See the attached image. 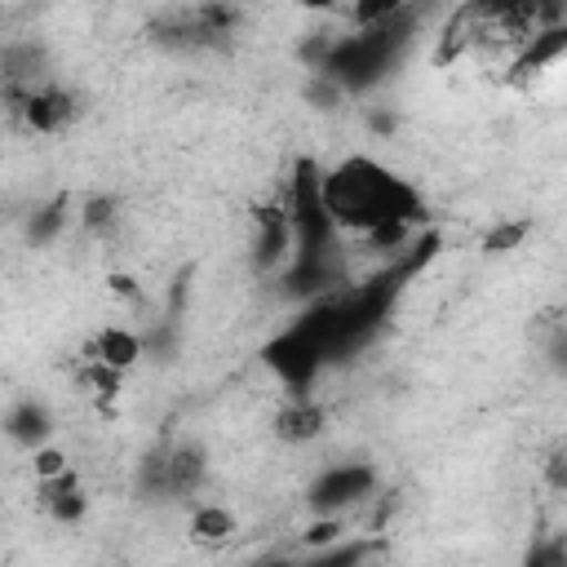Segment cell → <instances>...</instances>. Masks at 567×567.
<instances>
[{
	"instance_id": "9",
	"label": "cell",
	"mask_w": 567,
	"mask_h": 567,
	"mask_svg": "<svg viewBox=\"0 0 567 567\" xmlns=\"http://www.w3.org/2000/svg\"><path fill=\"white\" fill-rule=\"evenodd\" d=\"M558 58H567V22L540 27V31L509 58V80H532V75H540L545 66H554Z\"/></svg>"
},
{
	"instance_id": "11",
	"label": "cell",
	"mask_w": 567,
	"mask_h": 567,
	"mask_svg": "<svg viewBox=\"0 0 567 567\" xmlns=\"http://www.w3.org/2000/svg\"><path fill=\"white\" fill-rule=\"evenodd\" d=\"M142 354H146V337H137L133 328H120V323L102 328V332L84 346V359H97V363H106V368H115V372L137 368Z\"/></svg>"
},
{
	"instance_id": "17",
	"label": "cell",
	"mask_w": 567,
	"mask_h": 567,
	"mask_svg": "<svg viewBox=\"0 0 567 567\" xmlns=\"http://www.w3.org/2000/svg\"><path fill=\"white\" fill-rule=\"evenodd\" d=\"M80 381L89 385V394H93V399H97V408L106 412V408H111V399H120L124 372H115V368H106V363H97V359H84V372H80Z\"/></svg>"
},
{
	"instance_id": "12",
	"label": "cell",
	"mask_w": 567,
	"mask_h": 567,
	"mask_svg": "<svg viewBox=\"0 0 567 567\" xmlns=\"http://www.w3.org/2000/svg\"><path fill=\"white\" fill-rule=\"evenodd\" d=\"M35 492H40V509L53 518V523H80L84 514H89V496H84V487H80V478H75V470H66V474H58V478H44V483H35Z\"/></svg>"
},
{
	"instance_id": "3",
	"label": "cell",
	"mask_w": 567,
	"mask_h": 567,
	"mask_svg": "<svg viewBox=\"0 0 567 567\" xmlns=\"http://www.w3.org/2000/svg\"><path fill=\"white\" fill-rule=\"evenodd\" d=\"M416 18H421V9H412V4H403L390 22H381V27H363V31H350V35H332L328 40V53L319 58V66H315V75L319 80H328V84H337L341 93H368V89H377L399 62H403V53H408V44H412V35H416Z\"/></svg>"
},
{
	"instance_id": "1",
	"label": "cell",
	"mask_w": 567,
	"mask_h": 567,
	"mask_svg": "<svg viewBox=\"0 0 567 567\" xmlns=\"http://www.w3.org/2000/svg\"><path fill=\"white\" fill-rule=\"evenodd\" d=\"M288 213H292V261L279 275V288L292 301H319L337 288H346V257H341V230L323 204V168L310 155L292 159V177H288Z\"/></svg>"
},
{
	"instance_id": "20",
	"label": "cell",
	"mask_w": 567,
	"mask_h": 567,
	"mask_svg": "<svg viewBox=\"0 0 567 567\" xmlns=\"http://www.w3.org/2000/svg\"><path fill=\"white\" fill-rule=\"evenodd\" d=\"M527 230H532L527 217H518V221H501V226H492V230L483 235V252H514V248L527 239Z\"/></svg>"
},
{
	"instance_id": "14",
	"label": "cell",
	"mask_w": 567,
	"mask_h": 567,
	"mask_svg": "<svg viewBox=\"0 0 567 567\" xmlns=\"http://www.w3.org/2000/svg\"><path fill=\"white\" fill-rule=\"evenodd\" d=\"M235 532H239V523L226 505H217V501L195 505V514H190V540L195 545H226Z\"/></svg>"
},
{
	"instance_id": "19",
	"label": "cell",
	"mask_w": 567,
	"mask_h": 567,
	"mask_svg": "<svg viewBox=\"0 0 567 567\" xmlns=\"http://www.w3.org/2000/svg\"><path fill=\"white\" fill-rule=\"evenodd\" d=\"M120 204H115V195H93V199H84V213H80V226L89 230V235H102V230H111L115 226V213Z\"/></svg>"
},
{
	"instance_id": "10",
	"label": "cell",
	"mask_w": 567,
	"mask_h": 567,
	"mask_svg": "<svg viewBox=\"0 0 567 567\" xmlns=\"http://www.w3.org/2000/svg\"><path fill=\"white\" fill-rule=\"evenodd\" d=\"M323 425H328V408L323 403H315L310 394H288V403L275 412V434L284 439V443H292V447H301V443H315L319 434H323Z\"/></svg>"
},
{
	"instance_id": "25",
	"label": "cell",
	"mask_w": 567,
	"mask_h": 567,
	"mask_svg": "<svg viewBox=\"0 0 567 567\" xmlns=\"http://www.w3.org/2000/svg\"><path fill=\"white\" fill-rule=\"evenodd\" d=\"M554 359H558V368L567 372V337H558V341H554Z\"/></svg>"
},
{
	"instance_id": "16",
	"label": "cell",
	"mask_w": 567,
	"mask_h": 567,
	"mask_svg": "<svg viewBox=\"0 0 567 567\" xmlns=\"http://www.w3.org/2000/svg\"><path fill=\"white\" fill-rule=\"evenodd\" d=\"M66 217H71V199H66V195H53L49 204H40V208H35V217H31L27 235H31L35 244H49V239H58V235H62Z\"/></svg>"
},
{
	"instance_id": "23",
	"label": "cell",
	"mask_w": 567,
	"mask_h": 567,
	"mask_svg": "<svg viewBox=\"0 0 567 567\" xmlns=\"http://www.w3.org/2000/svg\"><path fill=\"white\" fill-rule=\"evenodd\" d=\"M106 284H111V292H115V297H133V292H137V288H133V279H128V275H111V279H106Z\"/></svg>"
},
{
	"instance_id": "6",
	"label": "cell",
	"mask_w": 567,
	"mask_h": 567,
	"mask_svg": "<svg viewBox=\"0 0 567 567\" xmlns=\"http://www.w3.org/2000/svg\"><path fill=\"white\" fill-rule=\"evenodd\" d=\"M252 226H257L252 266H257L261 275H284L288 261H292V248H297L288 199H266V204H257V208H252Z\"/></svg>"
},
{
	"instance_id": "13",
	"label": "cell",
	"mask_w": 567,
	"mask_h": 567,
	"mask_svg": "<svg viewBox=\"0 0 567 567\" xmlns=\"http://www.w3.org/2000/svg\"><path fill=\"white\" fill-rule=\"evenodd\" d=\"M4 430H9V439L13 443H22V447H44L49 443V434H53V412L44 408V403H35V399H22V403H13L9 408V416H4Z\"/></svg>"
},
{
	"instance_id": "18",
	"label": "cell",
	"mask_w": 567,
	"mask_h": 567,
	"mask_svg": "<svg viewBox=\"0 0 567 567\" xmlns=\"http://www.w3.org/2000/svg\"><path fill=\"white\" fill-rule=\"evenodd\" d=\"M341 540H346V518H341V514H319V518L301 532V545H306L310 554L332 549V545H341Z\"/></svg>"
},
{
	"instance_id": "8",
	"label": "cell",
	"mask_w": 567,
	"mask_h": 567,
	"mask_svg": "<svg viewBox=\"0 0 567 567\" xmlns=\"http://www.w3.org/2000/svg\"><path fill=\"white\" fill-rule=\"evenodd\" d=\"M204 478H208V456L199 443H177L164 452V496L186 501L204 487Z\"/></svg>"
},
{
	"instance_id": "7",
	"label": "cell",
	"mask_w": 567,
	"mask_h": 567,
	"mask_svg": "<svg viewBox=\"0 0 567 567\" xmlns=\"http://www.w3.org/2000/svg\"><path fill=\"white\" fill-rule=\"evenodd\" d=\"M13 115L27 120L31 133H58L75 120V93H66L62 84H35Z\"/></svg>"
},
{
	"instance_id": "15",
	"label": "cell",
	"mask_w": 567,
	"mask_h": 567,
	"mask_svg": "<svg viewBox=\"0 0 567 567\" xmlns=\"http://www.w3.org/2000/svg\"><path fill=\"white\" fill-rule=\"evenodd\" d=\"M377 549H381V540L354 536V540H341V545H332V549H319V554H310L306 563H292V567H363Z\"/></svg>"
},
{
	"instance_id": "4",
	"label": "cell",
	"mask_w": 567,
	"mask_h": 567,
	"mask_svg": "<svg viewBox=\"0 0 567 567\" xmlns=\"http://www.w3.org/2000/svg\"><path fill=\"white\" fill-rule=\"evenodd\" d=\"M261 363L288 385V394H310L315 377L337 363V306L332 292L310 301L284 332L261 346Z\"/></svg>"
},
{
	"instance_id": "21",
	"label": "cell",
	"mask_w": 567,
	"mask_h": 567,
	"mask_svg": "<svg viewBox=\"0 0 567 567\" xmlns=\"http://www.w3.org/2000/svg\"><path fill=\"white\" fill-rule=\"evenodd\" d=\"M31 470H35V483H44V478L66 474L71 465H66V452H62V447L44 443V447H35V452H31Z\"/></svg>"
},
{
	"instance_id": "5",
	"label": "cell",
	"mask_w": 567,
	"mask_h": 567,
	"mask_svg": "<svg viewBox=\"0 0 567 567\" xmlns=\"http://www.w3.org/2000/svg\"><path fill=\"white\" fill-rule=\"evenodd\" d=\"M381 483V470L372 461H341L319 470V478L306 487V505L319 514H346L350 505H363Z\"/></svg>"
},
{
	"instance_id": "2",
	"label": "cell",
	"mask_w": 567,
	"mask_h": 567,
	"mask_svg": "<svg viewBox=\"0 0 567 567\" xmlns=\"http://www.w3.org/2000/svg\"><path fill=\"white\" fill-rule=\"evenodd\" d=\"M323 204L341 235H372L381 226H412L425 230V199L421 190L381 164L377 155H346L341 164L323 168Z\"/></svg>"
},
{
	"instance_id": "26",
	"label": "cell",
	"mask_w": 567,
	"mask_h": 567,
	"mask_svg": "<svg viewBox=\"0 0 567 567\" xmlns=\"http://www.w3.org/2000/svg\"><path fill=\"white\" fill-rule=\"evenodd\" d=\"M257 567H292V563H284V558H275V563H257Z\"/></svg>"
},
{
	"instance_id": "24",
	"label": "cell",
	"mask_w": 567,
	"mask_h": 567,
	"mask_svg": "<svg viewBox=\"0 0 567 567\" xmlns=\"http://www.w3.org/2000/svg\"><path fill=\"white\" fill-rule=\"evenodd\" d=\"M523 567H549V558H545V549H540V540H532V549L523 554Z\"/></svg>"
},
{
	"instance_id": "22",
	"label": "cell",
	"mask_w": 567,
	"mask_h": 567,
	"mask_svg": "<svg viewBox=\"0 0 567 567\" xmlns=\"http://www.w3.org/2000/svg\"><path fill=\"white\" fill-rule=\"evenodd\" d=\"M545 483H549L554 492H567V447H554V452L545 456Z\"/></svg>"
}]
</instances>
